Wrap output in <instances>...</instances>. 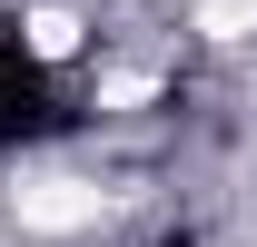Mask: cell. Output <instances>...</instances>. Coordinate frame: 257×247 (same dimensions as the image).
<instances>
[{
  "label": "cell",
  "instance_id": "2",
  "mask_svg": "<svg viewBox=\"0 0 257 247\" xmlns=\"http://www.w3.org/2000/svg\"><path fill=\"white\" fill-rule=\"evenodd\" d=\"M20 30H30V50H40V60H69V50H79V20H69V10H30Z\"/></svg>",
  "mask_w": 257,
  "mask_h": 247
},
{
  "label": "cell",
  "instance_id": "1",
  "mask_svg": "<svg viewBox=\"0 0 257 247\" xmlns=\"http://www.w3.org/2000/svg\"><path fill=\"white\" fill-rule=\"evenodd\" d=\"M10 208H20V227H40V237H69V227H99V188L69 178V168H50V178L10 188Z\"/></svg>",
  "mask_w": 257,
  "mask_h": 247
}]
</instances>
